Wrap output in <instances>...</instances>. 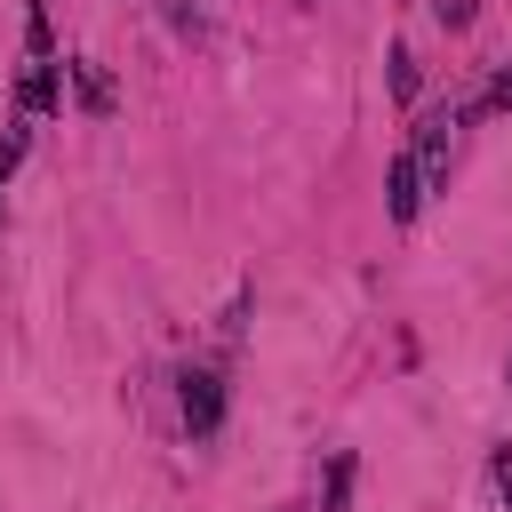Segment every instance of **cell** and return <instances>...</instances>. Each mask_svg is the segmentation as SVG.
Returning a JSON list of instances; mask_svg holds the SVG:
<instances>
[{
	"instance_id": "1",
	"label": "cell",
	"mask_w": 512,
	"mask_h": 512,
	"mask_svg": "<svg viewBox=\"0 0 512 512\" xmlns=\"http://www.w3.org/2000/svg\"><path fill=\"white\" fill-rule=\"evenodd\" d=\"M176 400H184V432L192 440H216L224 432V376L216 368H184V392Z\"/></svg>"
},
{
	"instance_id": "2",
	"label": "cell",
	"mask_w": 512,
	"mask_h": 512,
	"mask_svg": "<svg viewBox=\"0 0 512 512\" xmlns=\"http://www.w3.org/2000/svg\"><path fill=\"white\" fill-rule=\"evenodd\" d=\"M64 72H72V64L32 56V64H24V80H16V112H64Z\"/></svg>"
},
{
	"instance_id": "3",
	"label": "cell",
	"mask_w": 512,
	"mask_h": 512,
	"mask_svg": "<svg viewBox=\"0 0 512 512\" xmlns=\"http://www.w3.org/2000/svg\"><path fill=\"white\" fill-rule=\"evenodd\" d=\"M416 200H424V168H416V152H392V168H384V208H392V224H416Z\"/></svg>"
},
{
	"instance_id": "4",
	"label": "cell",
	"mask_w": 512,
	"mask_h": 512,
	"mask_svg": "<svg viewBox=\"0 0 512 512\" xmlns=\"http://www.w3.org/2000/svg\"><path fill=\"white\" fill-rule=\"evenodd\" d=\"M448 112H424L416 120V168H424V184H448Z\"/></svg>"
},
{
	"instance_id": "5",
	"label": "cell",
	"mask_w": 512,
	"mask_h": 512,
	"mask_svg": "<svg viewBox=\"0 0 512 512\" xmlns=\"http://www.w3.org/2000/svg\"><path fill=\"white\" fill-rule=\"evenodd\" d=\"M72 96H80L96 120H112V104H120V96H112V72H104V64H88V56H72Z\"/></svg>"
},
{
	"instance_id": "6",
	"label": "cell",
	"mask_w": 512,
	"mask_h": 512,
	"mask_svg": "<svg viewBox=\"0 0 512 512\" xmlns=\"http://www.w3.org/2000/svg\"><path fill=\"white\" fill-rule=\"evenodd\" d=\"M352 472H360V464H352V448H336V456H328V488H320V512H344V504H352Z\"/></svg>"
},
{
	"instance_id": "7",
	"label": "cell",
	"mask_w": 512,
	"mask_h": 512,
	"mask_svg": "<svg viewBox=\"0 0 512 512\" xmlns=\"http://www.w3.org/2000/svg\"><path fill=\"white\" fill-rule=\"evenodd\" d=\"M384 64H392V96H400V104H416V56H408V48H392Z\"/></svg>"
},
{
	"instance_id": "8",
	"label": "cell",
	"mask_w": 512,
	"mask_h": 512,
	"mask_svg": "<svg viewBox=\"0 0 512 512\" xmlns=\"http://www.w3.org/2000/svg\"><path fill=\"white\" fill-rule=\"evenodd\" d=\"M488 488H496V504L512 512V448H496V456H488Z\"/></svg>"
},
{
	"instance_id": "9",
	"label": "cell",
	"mask_w": 512,
	"mask_h": 512,
	"mask_svg": "<svg viewBox=\"0 0 512 512\" xmlns=\"http://www.w3.org/2000/svg\"><path fill=\"white\" fill-rule=\"evenodd\" d=\"M432 16H440V24H448V32H464V24H472V16H480V8H472V0H432Z\"/></svg>"
},
{
	"instance_id": "10",
	"label": "cell",
	"mask_w": 512,
	"mask_h": 512,
	"mask_svg": "<svg viewBox=\"0 0 512 512\" xmlns=\"http://www.w3.org/2000/svg\"><path fill=\"white\" fill-rule=\"evenodd\" d=\"M488 104H496V112H512V64H504V72L488 80Z\"/></svg>"
},
{
	"instance_id": "11",
	"label": "cell",
	"mask_w": 512,
	"mask_h": 512,
	"mask_svg": "<svg viewBox=\"0 0 512 512\" xmlns=\"http://www.w3.org/2000/svg\"><path fill=\"white\" fill-rule=\"evenodd\" d=\"M504 376H512V368H504Z\"/></svg>"
}]
</instances>
